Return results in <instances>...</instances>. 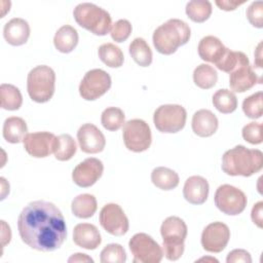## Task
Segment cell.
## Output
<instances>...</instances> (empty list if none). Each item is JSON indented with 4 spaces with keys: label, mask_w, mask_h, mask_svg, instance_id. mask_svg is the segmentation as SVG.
Returning <instances> with one entry per match:
<instances>
[{
    "label": "cell",
    "mask_w": 263,
    "mask_h": 263,
    "mask_svg": "<svg viewBox=\"0 0 263 263\" xmlns=\"http://www.w3.org/2000/svg\"><path fill=\"white\" fill-rule=\"evenodd\" d=\"M17 230L22 240L41 252L59 249L67 237V226L60 209L52 202H29L17 218Z\"/></svg>",
    "instance_id": "cell-1"
},
{
    "label": "cell",
    "mask_w": 263,
    "mask_h": 263,
    "mask_svg": "<svg viewBox=\"0 0 263 263\" xmlns=\"http://www.w3.org/2000/svg\"><path fill=\"white\" fill-rule=\"evenodd\" d=\"M221 166L226 175L250 177L261 171L263 153L259 149L237 145L223 154Z\"/></svg>",
    "instance_id": "cell-2"
},
{
    "label": "cell",
    "mask_w": 263,
    "mask_h": 263,
    "mask_svg": "<svg viewBox=\"0 0 263 263\" xmlns=\"http://www.w3.org/2000/svg\"><path fill=\"white\" fill-rule=\"evenodd\" d=\"M191 35L190 27L182 20L171 18L160 25L153 33V45L159 53L172 54L186 44Z\"/></svg>",
    "instance_id": "cell-3"
},
{
    "label": "cell",
    "mask_w": 263,
    "mask_h": 263,
    "mask_svg": "<svg viewBox=\"0 0 263 263\" xmlns=\"http://www.w3.org/2000/svg\"><path fill=\"white\" fill-rule=\"evenodd\" d=\"M187 225L179 217H167L160 226L162 236V252L170 261H177L181 258L185 249V238L187 236Z\"/></svg>",
    "instance_id": "cell-4"
},
{
    "label": "cell",
    "mask_w": 263,
    "mask_h": 263,
    "mask_svg": "<svg viewBox=\"0 0 263 263\" xmlns=\"http://www.w3.org/2000/svg\"><path fill=\"white\" fill-rule=\"evenodd\" d=\"M75 22L98 36H104L111 30L112 18L104 8L89 2L78 4L73 10Z\"/></svg>",
    "instance_id": "cell-5"
},
{
    "label": "cell",
    "mask_w": 263,
    "mask_h": 263,
    "mask_svg": "<svg viewBox=\"0 0 263 263\" xmlns=\"http://www.w3.org/2000/svg\"><path fill=\"white\" fill-rule=\"evenodd\" d=\"M55 73L46 65L33 68L27 77V90L32 101L36 103L48 102L54 93Z\"/></svg>",
    "instance_id": "cell-6"
},
{
    "label": "cell",
    "mask_w": 263,
    "mask_h": 263,
    "mask_svg": "<svg viewBox=\"0 0 263 263\" xmlns=\"http://www.w3.org/2000/svg\"><path fill=\"white\" fill-rule=\"evenodd\" d=\"M187 112L185 108L177 104L159 106L153 114V122L160 133L175 134L183 129L186 123Z\"/></svg>",
    "instance_id": "cell-7"
},
{
    "label": "cell",
    "mask_w": 263,
    "mask_h": 263,
    "mask_svg": "<svg viewBox=\"0 0 263 263\" xmlns=\"http://www.w3.org/2000/svg\"><path fill=\"white\" fill-rule=\"evenodd\" d=\"M134 263H159L163 258L161 247L148 234L136 233L128 242Z\"/></svg>",
    "instance_id": "cell-8"
},
{
    "label": "cell",
    "mask_w": 263,
    "mask_h": 263,
    "mask_svg": "<svg viewBox=\"0 0 263 263\" xmlns=\"http://www.w3.org/2000/svg\"><path fill=\"white\" fill-rule=\"evenodd\" d=\"M122 138L125 147L133 152L146 151L152 142L150 126L143 119H130L123 125Z\"/></svg>",
    "instance_id": "cell-9"
},
{
    "label": "cell",
    "mask_w": 263,
    "mask_h": 263,
    "mask_svg": "<svg viewBox=\"0 0 263 263\" xmlns=\"http://www.w3.org/2000/svg\"><path fill=\"white\" fill-rule=\"evenodd\" d=\"M214 200L216 206L229 216H236L242 213L248 202L246 194L240 189L229 184H223L217 188Z\"/></svg>",
    "instance_id": "cell-10"
},
{
    "label": "cell",
    "mask_w": 263,
    "mask_h": 263,
    "mask_svg": "<svg viewBox=\"0 0 263 263\" xmlns=\"http://www.w3.org/2000/svg\"><path fill=\"white\" fill-rule=\"evenodd\" d=\"M110 75L102 69H92L85 73L80 84L79 93L86 101H95L105 95L111 87Z\"/></svg>",
    "instance_id": "cell-11"
},
{
    "label": "cell",
    "mask_w": 263,
    "mask_h": 263,
    "mask_svg": "<svg viewBox=\"0 0 263 263\" xmlns=\"http://www.w3.org/2000/svg\"><path fill=\"white\" fill-rule=\"evenodd\" d=\"M100 224L110 234L121 236L128 230V219L117 203H107L100 212Z\"/></svg>",
    "instance_id": "cell-12"
},
{
    "label": "cell",
    "mask_w": 263,
    "mask_h": 263,
    "mask_svg": "<svg viewBox=\"0 0 263 263\" xmlns=\"http://www.w3.org/2000/svg\"><path fill=\"white\" fill-rule=\"evenodd\" d=\"M230 238L228 226L222 222H213L204 227L201 233V246L210 253L222 252Z\"/></svg>",
    "instance_id": "cell-13"
},
{
    "label": "cell",
    "mask_w": 263,
    "mask_h": 263,
    "mask_svg": "<svg viewBox=\"0 0 263 263\" xmlns=\"http://www.w3.org/2000/svg\"><path fill=\"white\" fill-rule=\"evenodd\" d=\"M57 137L49 132H36L27 134L23 140L27 153L35 158L47 157L53 153Z\"/></svg>",
    "instance_id": "cell-14"
},
{
    "label": "cell",
    "mask_w": 263,
    "mask_h": 263,
    "mask_svg": "<svg viewBox=\"0 0 263 263\" xmlns=\"http://www.w3.org/2000/svg\"><path fill=\"white\" fill-rule=\"evenodd\" d=\"M103 172V162L98 158L89 157L74 167L72 172V180L77 186L87 188L92 186L102 177Z\"/></svg>",
    "instance_id": "cell-15"
},
{
    "label": "cell",
    "mask_w": 263,
    "mask_h": 263,
    "mask_svg": "<svg viewBox=\"0 0 263 263\" xmlns=\"http://www.w3.org/2000/svg\"><path fill=\"white\" fill-rule=\"evenodd\" d=\"M77 141L81 151L88 154L102 152L106 146L104 134L92 123H84L79 127Z\"/></svg>",
    "instance_id": "cell-16"
},
{
    "label": "cell",
    "mask_w": 263,
    "mask_h": 263,
    "mask_svg": "<svg viewBox=\"0 0 263 263\" xmlns=\"http://www.w3.org/2000/svg\"><path fill=\"white\" fill-rule=\"evenodd\" d=\"M256 83H261V78L254 72L250 61L240 64L229 73V86L233 91L245 92Z\"/></svg>",
    "instance_id": "cell-17"
},
{
    "label": "cell",
    "mask_w": 263,
    "mask_h": 263,
    "mask_svg": "<svg viewBox=\"0 0 263 263\" xmlns=\"http://www.w3.org/2000/svg\"><path fill=\"white\" fill-rule=\"evenodd\" d=\"M184 198L192 204H202L209 196V183L200 176L189 177L183 187Z\"/></svg>",
    "instance_id": "cell-18"
},
{
    "label": "cell",
    "mask_w": 263,
    "mask_h": 263,
    "mask_svg": "<svg viewBox=\"0 0 263 263\" xmlns=\"http://www.w3.org/2000/svg\"><path fill=\"white\" fill-rule=\"evenodd\" d=\"M73 241L80 248L96 250L102 241L100 231L93 224L79 223L73 229Z\"/></svg>",
    "instance_id": "cell-19"
},
{
    "label": "cell",
    "mask_w": 263,
    "mask_h": 263,
    "mask_svg": "<svg viewBox=\"0 0 263 263\" xmlns=\"http://www.w3.org/2000/svg\"><path fill=\"white\" fill-rule=\"evenodd\" d=\"M3 36L10 45H23L30 37V26L24 18L13 17L4 25Z\"/></svg>",
    "instance_id": "cell-20"
},
{
    "label": "cell",
    "mask_w": 263,
    "mask_h": 263,
    "mask_svg": "<svg viewBox=\"0 0 263 263\" xmlns=\"http://www.w3.org/2000/svg\"><path fill=\"white\" fill-rule=\"evenodd\" d=\"M192 130L195 135L201 138L213 136L219 126L217 116L208 109H200L192 116L191 121Z\"/></svg>",
    "instance_id": "cell-21"
},
{
    "label": "cell",
    "mask_w": 263,
    "mask_h": 263,
    "mask_svg": "<svg viewBox=\"0 0 263 263\" xmlns=\"http://www.w3.org/2000/svg\"><path fill=\"white\" fill-rule=\"evenodd\" d=\"M197 50L201 60L216 65L226 52L227 47L219 38L209 35L200 39Z\"/></svg>",
    "instance_id": "cell-22"
},
{
    "label": "cell",
    "mask_w": 263,
    "mask_h": 263,
    "mask_svg": "<svg viewBox=\"0 0 263 263\" xmlns=\"http://www.w3.org/2000/svg\"><path fill=\"white\" fill-rule=\"evenodd\" d=\"M28 126L26 121L17 116H11L5 119L3 123L2 134L3 138L11 144H17L23 142L27 136Z\"/></svg>",
    "instance_id": "cell-23"
},
{
    "label": "cell",
    "mask_w": 263,
    "mask_h": 263,
    "mask_svg": "<svg viewBox=\"0 0 263 263\" xmlns=\"http://www.w3.org/2000/svg\"><path fill=\"white\" fill-rule=\"evenodd\" d=\"M78 33L75 28L69 25L62 26L54 34V47L63 53L71 52L78 44Z\"/></svg>",
    "instance_id": "cell-24"
},
{
    "label": "cell",
    "mask_w": 263,
    "mask_h": 263,
    "mask_svg": "<svg viewBox=\"0 0 263 263\" xmlns=\"http://www.w3.org/2000/svg\"><path fill=\"white\" fill-rule=\"evenodd\" d=\"M98 209L97 199L92 194H79L71 202V211L73 215L80 219H87L93 216Z\"/></svg>",
    "instance_id": "cell-25"
},
{
    "label": "cell",
    "mask_w": 263,
    "mask_h": 263,
    "mask_svg": "<svg viewBox=\"0 0 263 263\" xmlns=\"http://www.w3.org/2000/svg\"><path fill=\"white\" fill-rule=\"evenodd\" d=\"M152 183L161 190H173L179 185V175L165 166H157L151 173Z\"/></svg>",
    "instance_id": "cell-26"
},
{
    "label": "cell",
    "mask_w": 263,
    "mask_h": 263,
    "mask_svg": "<svg viewBox=\"0 0 263 263\" xmlns=\"http://www.w3.org/2000/svg\"><path fill=\"white\" fill-rule=\"evenodd\" d=\"M129 54L133 60L141 67H148L152 63V50L145 39L138 37L135 38L128 47Z\"/></svg>",
    "instance_id": "cell-27"
},
{
    "label": "cell",
    "mask_w": 263,
    "mask_h": 263,
    "mask_svg": "<svg viewBox=\"0 0 263 263\" xmlns=\"http://www.w3.org/2000/svg\"><path fill=\"white\" fill-rule=\"evenodd\" d=\"M0 100L1 108L9 111L20 109L23 104V97L20 89L9 83H2L0 85Z\"/></svg>",
    "instance_id": "cell-28"
},
{
    "label": "cell",
    "mask_w": 263,
    "mask_h": 263,
    "mask_svg": "<svg viewBox=\"0 0 263 263\" xmlns=\"http://www.w3.org/2000/svg\"><path fill=\"white\" fill-rule=\"evenodd\" d=\"M77 146L75 140L69 134H63L57 137L53 154L60 161L70 160L76 153Z\"/></svg>",
    "instance_id": "cell-29"
},
{
    "label": "cell",
    "mask_w": 263,
    "mask_h": 263,
    "mask_svg": "<svg viewBox=\"0 0 263 263\" xmlns=\"http://www.w3.org/2000/svg\"><path fill=\"white\" fill-rule=\"evenodd\" d=\"M98 54L100 60L110 68H119L122 66L124 55L122 50L113 43H104L99 47Z\"/></svg>",
    "instance_id": "cell-30"
},
{
    "label": "cell",
    "mask_w": 263,
    "mask_h": 263,
    "mask_svg": "<svg viewBox=\"0 0 263 263\" xmlns=\"http://www.w3.org/2000/svg\"><path fill=\"white\" fill-rule=\"evenodd\" d=\"M218 73L214 67L208 64H200L193 71V81L195 85L202 89H209L216 85Z\"/></svg>",
    "instance_id": "cell-31"
},
{
    "label": "cell",
    "mask_w": 263,
    "mask_h": 263,
    "mask_svg": "<svg viewBox=\"0 0 263 263\" xmlns=\"http://www.w3.org/2000/svg\"><path fill=\"white\" fill-rule=\"evenodd\" d=\"M214 107L223 114H229L236 110L237 98L233 91L222 88L218 89L213 96Z\"/></svg>",
    "instance_id": "cell-32"
},
{
    "label": "cell",
    "mask_w": 263,
    "mask_h": 263,
    "mask_svg": "<svg viewBox=\"0 0 263 263\" xmlns=\"http://www.w3.org/2000/svg\"><path fill=\"white\" fill-rule=\"evenodd\" d=\"M186 14L194 23H203L212 14V3L208 0H192L186 5Z\"/></svg>",
    "instance_id": "cell-33"
},
{
    "label": "cell",
    "mask_w": 263,
    "mask_h": 263,
    "mask_svg": "<svg viewBox=\"0 0 263 263\" xmlns=\"http://www.w3.org/2000/svg\"><path fill=\"white\" fill-rule=\"evenodd\" d=\"M125 115L120 108L117 107H108L106 108L101 115V122L104 128L110 132L118 130L121 126L124 125Z\"/></svg>",
    "instance_id": "cell-34"
},
{
    "label": "cell",
    "mask_w": 263,
    "mask_h": 263,
    "mask_svg": "<svg viewBox=\"0 0 263 263\" xmlns=\"http://www.w3.org/2000/svg\"><path fill=\"white\" fill-rule=\"evenodd\" d=\"M263 92L257 91L247 97L242 102V111L249 118L257 119L262 116Z\"/></svg>",
    "instance_id": "cell-35"
},
{
    "label": "cell",
    "mask_w": 263,
    "mask_h": 263,
    "mask_svg": "<svg viewBox=\"0 0 263 263\" xmlns=\"http://www.w3.org/2000/svg\"><path fill=\"white\" fill-rule=\"evenodd\" d=\"M100 261L102 263H124L126 253L119 243H109L101 252Z\"/></svg>",
    "instance_id": "cell-36"
},
{
    "label": "cell",
    "mask_w": 263,
    "mask_h": 263,
    "mask_svg": "<svg viewBox=\"0 0 263 263\" xmlns=\"http://www.w3.org/2000/svg\"><path fill=\"white\" fill-rule=\"evenodd\" d=\"M132 33V25L127 20L121 18L115 22L110 30V34L112 39L115 42H123L125 41Z\"/></svg>",
    "instance_id": "cell-37"
},
{
    "label": "cell",
    "mask_w": 263,
    "mask_h": 263,
    "mask_svg": "<svg viewBox=\"0 0 263 263\" xmlns=\"http://www.w3.org/2000/svg\"><path fill=\"white\" fill-rule=\"evenodd\" d=\"M241 135L243 140L253 145L262 143V124L259 122H249L242 127Z\"/></svg>",
    "instance_id": "cell-38"
},
{
    "label": "cell",
    "mask_w": 263,
    "mask_h": 263,
    "mask_svg": "<svg viewBox=\"0 0 263 263\" xmlns=\"http://www.w3.org/2000/svg\"><path fill=\"white\" fill-rule=\"evenodd\" d=\"M247 17L252 26L261 29L263 27V2H252L247 9Z\"/></svg>",
    "instance_id": "cell-39"
},
{
    "label": "cell",
    "mask_w": 263,
    "mask_h": 263,
    "mask_svg": "<svg viewBox=\"0 0 263 263\" xmlns=\"http://www.w3.org/2000/svg\"><path fill=\"white\" fill-rule=\"evenodd\" d=\"M227 263H237V262H242V263H251L252 258L251 255L248 251L242 250V249H235L229 252L226 258Z\"/></svg>",
    "instance_id": "cell-40"
},
{
    "label": "cell",
    "mask_w": 263,
    "mask_h": 263,
    "mask_svg": "<svg viewBox=\"0 0 263 263\" xmlns=\"http://www.w3.org/2000/svg\"><path fill=\"white\" fill-rule=\"evenodd\" d=\"M263 202L258 201L254 204L252 212H251V218L254 224H256L259 228H262V219H263Z\"/></svg>",
    "instance_id": "cell-41"
},
{
    "label": "cell",
    "mask_w": 263,
    "mask_h": 263,
    "mask_svg": "<svg viewBox=\"0 0 263 263\" xmlns=\"http://www.w3.org/2000/svg\"><path fill=\"white\" fill-rule=\"evenodd\" d=\"M246 1H237V0H216L215 3L216 5L223 10L226 11H230V10H234L237 6L243 4Z\"/></svg>",
    "instance_id": "cell-42"
},
{
    "label": "cell",
    "mask_w": 263,
    "mask_h": 263,
    "mask_svg": "<svg viewBox=\"0 0 263 263\" xmlns=\"http://www.w3.org/2000/svg\"><path fill=\"white\" fill-rule=\"evenodd\" d=\"M1 225H2L1 240H2V247H4L5 245L9 243V241L11 239V231H10V227L5 223V221L2 220Z\"/></svg>",
    "instance_id": "cell-43"
},
{
    "label": "cell",
    "mask_w": 263,
    "mask_h": 263,
    "mask_svg": "<svg viewBox=\"0 0 263 263\" xmlns=\"http://www.w3.org/2000/svg\"><path fill=\"white\" fill-rule=\"evenodd\" d=\"M68 262H93L92 258H90L89 256H87L86 254H82V253H76L73 254L69 259Z\"/></svg>",
    "instance_id": "cell-44"
},
{
    "label": "cell",
    "mask_w": 263,
    "mask_h": 263,
    "mask_svg": "<svg viewBox=\"0 0 263 263\" xmlns=\"http://www.w3.org/2000/svg\"><path fill=\"white\" fill-rule=\"evenodd\" d=\"M255 64L258 68H262V42L258 44L255 52Z\"/></svg>",
    "instance_id": "cell-45"
},
{
    "label": "cell",
    "mask_w": 263,
    "mask_h": 263,
    "mask_svg": "<svg viewBox=\"0 0 263 263\" xmlns=\"http://www.w3.org/2000/svg\"><path fill=\"white\" fill-rule=\"evenodd\" d=\"M203 260H210V261H214V262H218V260L217 259H215V258H200L199 260H197V261H203Z\"/></svg>",
    "instance_id": "cell-46"
}]
</instances>
